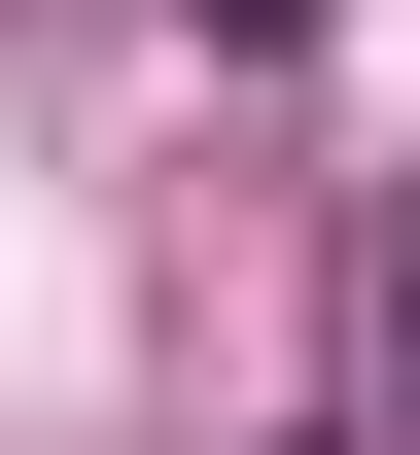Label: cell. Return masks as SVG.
<instances>
[{
    "instance_id": "cell-1",
    "label": "cell",
    "mask_w": 420,
    "mask_h": 455,
    "mask_svg": "<svg viewBox=\"0 0 420 455\" xmlns=\"http://www.w3.org/2000/svg\"><path fill=\"white\" fill-rule=\"evenodd\" d=\"M176 36H315V0H176Z\"/></svg>"
},
{
    "instance_id": "cell-2",
    "label": "cell",
    "mask_w": 420,
    "mask_h": 455,
    "mask_svg": "<svg viewBox=\"0 0 420 455\" xmlns=\"http://www.w3.org/2000/svg\"><path fill=\"white\" fill-rule=\"evenodd\" d=\"M385 386H420V281H385Z\"/></svg>"
}]
</instances>
